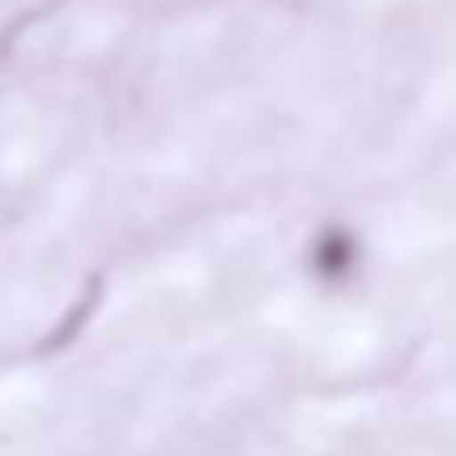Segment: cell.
I'll return each instance as SVG.
<instances>
[{"mask_svg":"<svg viewBox=\"0 0 456 456\" xmlns=\"http://www.w3.org/2000/svg\"><path fill=\"white\" fill-rule=\"evenodd\" d=\"M363 270V240L354 236L348 226H329L309 240V275L329 289H344L358 280Z\"/></svg>","mask_w":456,"mask_h":456,"instance_id":"obj_1","label":"cell"}]
</instances>
